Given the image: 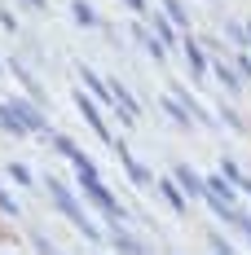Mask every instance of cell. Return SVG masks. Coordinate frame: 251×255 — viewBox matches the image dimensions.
<instances>
[{
    "label": "cell",
    "mask_w": 251,
    "mask_h": 255,
    "mask_svg": "<svg viewBox=\"0 0 251 255\" xmlns=\"http://www.w3.org/2000/svg\"><path fill=\"white\" fill-rule=\"evenodd\" d=\"M31 247H40V251H53L57 242H53V238H44V233H31Z\"/></svg>",
    "instance_id": "obj_23"
},
{
    "label": "cell",
    "mask_w": 251,
    "mask_h": 255,
    "mask_svg": "<svg viewBox=\"0 0 251 255\" xmlns=\"http://www.w3.org/2000/svg\"><path fill=\"white\" fill-rule=\"evenodd\" d=\"M150 31L163 40V44H168V49H176V44H181V26H176L168 13H163V18H150Z\"/></svg>",
    "instance_id": "obj_11"
},
{
    "label": "cell",
    "mask_w": 251,
    "mask_h": 255,
    "mask_svg": "<svg viewBox=\"0 0 251 255\" xmlns=\"http://www.w3.org/2000/svg\"><path fill=\"white\" fill-rule=\"evenodd\" d=\"M234 66H238V75H243V79H251V57H247V53H234Z\"/></svg>",
    "instance_id": "obj_22"
},
{
    "label": "cell",
    "mask_w": 251,
    "mask_h": 255,
    "mask_svg": "<svg viewBox=\"0 0 251 255\" xmlns=\"http://www.w3.org/2000/svg\"><path fill=\"white\" fill-rule=\"evenodd\" d=\"M207 247L212 251H234V242H229L225 233H207Z\"/></svg>",
    "instance_id": "obj_20"
},
{
    "label": "cell",
    "mask_w": 251,
    "mask_h": 255,
    "mask_svg": "<svg viewBox=\"0 0 251 255\" xmlns=\"http://www.w3.org/2000/svg\"><path fill=\"white\" fill-rule=\"evenodd\" d=\"M9 176L18 180V185H35V176H31V167H22V163H13V167H9Z\"/></svg>",
    "instance_id": "obj_19"
},
{
    "label": "cell",
    "mask_w": 251,
    "mask_h": 255,
    "mask_svg": "<svg viewBox=\"0 0 251 255\" xmlns=\"http://www.w3.org/2000/svg\"><path fill=\"white\" fill-rule=\"evenodd\" d=\"M234 225H238V229H243V238H247V242H251V216H238Z\"/></svg>",
    "instance_id": "obj_28"
},
{
    "label": "cell",
    "mask_w": 251,
    "mask_h": 255,
    "mask_svg": "<svg viewBox=\"0 0 251 255\" xmlns=\"http://www.w3.org/2000/svg\"><path fill=\"white\" fill-rule=\"evenodd\" d=\"M185 62H190L194 79H203V75H207V66H212V57H207V49H203L199 40H185Z\"/></svg>",
    "instance_id": "obj_9"
},
{
    "label": "cell",
    "mask_w": 251,
    "mask_h": 255,
    "mask_svg": "<svg viewBox=\"0 0 251 255\" xmlns=\"http://www.w3.org/2000/svg\"><path fill=\"white\" fill-rule=\"evenodd\" d=\"M79 194H84V198H88L93 207H101V211H106L110 220H124V216H128V211H124V203H119V198H115V194H110V189L101 185V176L79 180Z\"/></svg>",
    "instance_id": "obj_2"
},
{
    "label": "cell",
    "mask_w": 251,
    "mask_h": 255,
    "mask_svg": "<svg viewBox=\"0 0 251 255\" xmlns=\"http://www.w3.org/2000/svg\"><path fill=\"white\" fill-rule=\"evenodd\" d=\"M71 18H75V26H101L97 9H93L88 0H71Z\"/></svg>",
    "instance_id": "obj_15"
},
{
    "label": "cell",
    "mask_w": 251,
    "mask_h": 255,
    "mask_svg": "<svg viewBox=\"0 0 251 255\" xmlns=\"http://www.w3.org/2000/svg\"><path fill=\"white\" fill-rule=\"evenodd\" d=\"M44 189H49L53 207H57V211H62V216H66V220H71V225L79 229V238H84V242H93V247H101V242H106V233L97 229V220H88V211H84V203H79V198L71 194V189H66V185H62V180L44 176Z\"/></svg>",
    "instance_id": "obj_1"
},
{
    "label": "cell",
    "mask_w": 251,
    "mask_h": 255,
    "mask_svg": "<svg viewBox=\"0 0 251 255\" xmlns=\"http://www.w3.org/2000/svg\"><path fill=\"white\" fill-rule=\"evenodd\" d=\"M159 194H163V203L172 207V211H185V207H190V198H185V189H181L176 180H159Z\"/></svg>",
    "instance_id": "obj_14"
},
{
    "label": "cell",
    "mask_w": 251,
    "mask_h": 255,
    "mask_svg": "<svg viewBox=\"0 0 251 255\" xmlns=\"http://www.w3.org/2000/svg\"><path fill=\"white\" fill-rule=\"evenodd\" d=\"M9 66H13V71H18V75H22V84H26V88H31V93H35V97H40V84H35V75H31V71H26V62H18V57H13V62H9Z\"/></svg>",
    "instance_id": "obj_18"
},
{
    "label": "cell",
    "mask_w": 251,
    "mask_h": 255,
    "mask_svg": "<svg viewBox=\"0 0 251 255\" xmlns=\"http://www.w3.org/2000/svg\"><path fill=\"white\" fill-rule=\"evenodd\" d=\"M110 145H115V154H119V163H124V172H128V180H132V185H137V189H150V185H154V176H150V167H141V163H137V158H132V154H128V145H124V141H119V136H115V141H110Z\"/></svg>",
    "instance_id": "obj_4"
},
{
    "label": "cell",
    "mask_w": 251,
    "mask_h": 255,
    "mask_svg": "<svg viewBox=\"0 0 251 255\" xmlns=\"http://www.w3.org/2000/svg\"><path fill=\"white\" fill-rule=\"evenodd\" d=\"M128 9H132V13H146V0H124Z\"/></svg>",
    "instance_id": "obj_30"
},
{
    "label": "cell",
    "mask_w": 251,
    "mask_h": 255,
    "mask_svg": "<svg viewBox=\"0 0 251 255\" xmlns=\"http://www.w3.org/2000/svg\"><path fill=\"white\" fill-rule=\"evenodd\" d=\"M0 128H4V132H13V136H22V124H18V115L9 110V102H0Z\"/></svg>",
    "instance_id": "obj_17"
},
{
    "label": "cell",
    "mask_w": 251,
    "mask_h": 255,
    "mask_svg": "<svg viewBox=\"0 0 251 255\" xmlns=\"http://www.w3.org/2000/svg\"><path fill=\"white\" fill-rule=\"evenodd\" d=\"M238 189H243V194H251V176H243V180H238Z\"/></svg>",
    "instance_id": "obj_31"
},
{
    "label": "cell",
    "mask_w": 251,
    "mask_h": 255,
    "mask_svg": "<svg viewBox=\"0 0 251 255\" xmlns=\"http://www.w3.org/2000/svg\"><path fill=\"white\" fill-rule=\"evenodd\" d=\"M221 115H225V124L234 128V132H243V128H247V124H243V119H238V115H234V110H221Z\"/></svg>",
    "instance_id": "obj_25"
},
{
    "label": "cell",
    "mask_w": 251,
    "mask_h": 255,
    "mask_svg": "<svg viewBox=\"0 0 251 255\" xmlns=\"http://www.w3.org/2000/svg\"><path fill=\"white\" fill-rule=\"evenodd\" d=\"M9 110L18 115V124H22V132H40V136H49V115L44 110H35L31 102H22V97H9Z\"/></svg>",
    "instance_id": "obj_3"
},
{
    "label": "cell",
    "mask_w": 251,
    "mask_h": 255,
    "mask_svg": "<svg viewBox=\"0 0 251 255\" xmlns=\"http://www.w3.org/2000/svg\"><path fill=\"white\" fill-rule=\"evenodd\" d=\"M0 22H4V31H18V18H13L9 9H0Z\"/></svg>",
    "instance_id": "obj_27"
},
{
    "label": "cell",
    "mask_w": 251,
    "mask_h": 255,
    "mask_svg": "<svg viewBox=\"0 0 251 255\" xmlns=\"http://www.w3.org/2000/svg\"><path fill=\"white\" fill-rule=\"evenodd\" d=\"M207 71H212V75L225 84V93H243V75H238L234 66H225L221 57H212V66H207Z\"/></svg>",
    "instance_id": "obj_10"
},
{
    "label": "cell",
    "mask_w": 251,
    "mask_h": 255,
    "mask_svg": "<svg viewBox=\"0 0 251 255\" xmlns=\"http://www.w3.org/2000/svg\"><path fill=\"white\" fill-rule=\"evenodd\" d=\"M225 176L234 180V185H238V180H243V172H238V163H234V158H225Z\"/></svg>",
    "instance_id": "obj_26"
},
{
    "label": "cell",
    "mask_w": 251,
    "mask_h": 255,
    "mask_svg": "<svg viewBox=\"0 0 251 255\" xmlns=\"http://www.w3.org/2000/svg\"><path fill=\"white\" fill-rule=\"evenodd\" d=\"M0 211H4V216H18V203H13L4 189H0Z\"/></svg>",
    "instance_id": "obj_24"
},
{
    "label": "cell",
    "mask_w": 251,
    "mask_h": 255,
    "mask_svg": "<svg viewBox=\"0 0 251 255\" xmlns=\"http://www.w3.org/2000/svg\"><path fill=\"white\" fill-rule=\"evenodd\" d=\"M225 35L234 40V44H247V31H243V22H225Z\"/></svg>",
    "instance_id": "obj_21"
},
{
    "label": "cell",
    "mask_w": 251,
    "mask_h": 255,
    "mask_svg": "<svg viewBox=\"0 0 251 255\" xmlns=\"http://www.w3.org/2000/svg\"><path fill=\"white\" fill-rule=\"evenodd\" d=\"M163 110H168V119H172L176 128H194V115L185 110V102H181L176 93H168V97H163Z\"/></svg>",
    "instance_id": "obj_12"
},
{
    "label": "cell",
    "mask_w": 251,
    "mask_h": 255,
    "mask_svg": "<svg viewBox=\"0 0 251 255\" xmlns=\"http://www.w3.org/2000/svg\"><path fill=\"white\" fill-rule=\"evenodd\" d=\"M26 9H35V13H44V4H49V0H22Z\"/></svg>",
    "instance_id": "obj_29"
},
{
    "label": "cell",
    "mask_w": 251,
    "mask_h": 255,
    "mask_svg": "<svg viewBox=\"0 0 251 255\" xmlns=\"http://www.w3.org/2000/svg\"><path fill=\"white\" fill-rule=\"evenodd\" d=\"M163 13H168V18H172L181 31L190 26V13H185V4H181V0H163Z\"/></svg>",
    "instance_id": "obj_16"
},
{
    "label": "cell",
    "mask_w": 251,
    "mask_h": 255,
    "mask_svg": "<svg viewBox=\"0 0 251 255\" xmlns=\"http://www.w3.org/2000/svg\"><path fill=\"white\" fill-rule=\"evenodd\" d=\"M132 40H137V44H141V49L150 53L154 62H163V57H168V44H163V40H159V35H154V31H146V26H132Z\"/></svg>",
    "instance_id": "obj_8"
},
{
    "label": "cell",
    "mask_w": 251,
    "mask_h": 255,
    "mask_svg": "<svg viewBox=\"0 0 251 255\" xmlns=\"http://www.w3.org/2000/svg\"><path fill=\"white\" fill-rule=\"evenodd\" d=\"M75 75H79V84L88 88V97H93L97 106H106V110H115V102H110V84H106V79H101L97 71H93V66H75Z\"/></svg>",
    "instance_id": "obj_5"
},
{
    "label": "cell",
    "mask_w": 251,
    "mask_h": 255,
    "mask_svg": "<svg viewBox=\"0 0 251 255\" xmlns=\"http://www.w3.org/2000/svg\"><path fill=\"white\" fill-rule=\"evenodd\" d=\"M243 31H247V44H251V22H247V26H243Z\"/></svg>",
    "instance_id": "obj_32"
},
{
    "label": "cell",
    "mask_w": 251,
    "mask_h": 255,
    "mask_svg": "<svg viewBox=\"0 0 251 255\" xmlns=\"http://www.w3.org/2000/svg\"><path fill=\"white\" fill-rule=\"evenodd\" d=\"M110 247H115V251H146V238L119 229V220H115V229H110Z\"/></svg>",
    "instance_id": "obj_13"
},
{
    "label": "cell",
    "mask_w": 251,
    "mask_h": 255,
    "mask_svg": "<svg viewBox=\"0 0 251 255\" xmlns=\"http://www.w3.org/2000/svg\"><path fill=\"white\" fill-rule=\"evenodd\" d=\"M172 180L185 189V198H203V176L190 167V163H176V172H172Z\"/></svg>",
    "instance_id": "obj_7"
},
{
    "label": "cell",
    "mask_w": 251,
    "mask_h": 255,
    "mask_svg": "<svg viewBox=\"0 0 251 255\" xmlns=\"http://www.w3.org/2000/svg\"><path fill=\"white\" fill-rule=\"evenodd\" d=\"M75 106H79V115H84V119H88V124H93V132H97L101 141H106V145H110V141H115V132H110V128H106V119H101V106L93 102V97H88V93H75Z\"/></svg>",
    "instance_id": "obj_6"
}]
</instances>
